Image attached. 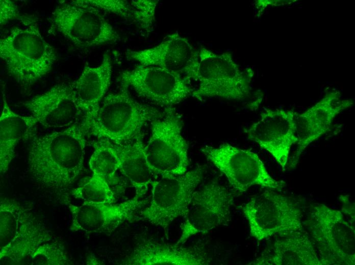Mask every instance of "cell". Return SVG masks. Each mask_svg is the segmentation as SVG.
<instances>
[{"mask_svg":"<svg viewBox=\"0 0 355 265\" xmlns=\"http://www.w3.org/2000/svg\"><path fill=\"white\" fill-rule=\"evenodd\" d=\"M88 134L81 121L34 138L29 148L28 167L35 179L55 191L72 184L83 169Z\"/></svg>","mask_w":355,"mask_h":265,"instance_id":"6da1fadb","label":"cell"},{"mask_svg":"<svg viewBox=\"0 0 355 265\" xmlns=\"http://www.w3.org/2000/svg\"><path fill=\"white\" fill-rule=\"evenodd\" d=\"M201 150L239 193L255 185L278 191L286 186L283 180L274 179L258 154L249 150L225 143L217 146H206Z\"/></svg>","mask_w":355,"mask_h":265,"instance_id":"ba28073f","label":"cell"},{"mask_svg":"<svg viewBox=\"0 0 355 265\" xmlns=\"http://www.w3.org/2000/svg\"><path fill=\"white\" fill-rule=\"evenodd\" d=\"M200 248L160 243L147 240L139 243L122 264L128 265H204L211 262Z\"/></svg>","mask_w":355,"mask_h":265,"instance_id":"d6986e66","label":"cell"},{"mask_svg":"<svg viewBox=\"0 0 355 265\" xmlns=\"http://www.w3.org/2000/svg\"><path fill=\"white\" fill-rule=\"evenodd\" d=\"M17 202L3 198L0 202V248L9 244L17 233L24 214Z\"/></svg>","mask_w":355,"mask_h":265,"instance_id":"484cf974","label":"cell"},{"mask_svg":"<svg viewBox=\"0 0 355 265\" xmlns=\"http://www.w3.org/2000/svg\"><path fill=\"white\" fill-rule=\"evenodd\" d=\"M271 248L248 264L322 265L315 246L305 231L279 235Z\"/></svg>","mask_w":355,"mask_h":265,"instance_id":"ffe728a7","label":"cell"},{"mask_svg":"<svg viewBox=\"0 0 355 265\" xmlns=\"http://www.w3.org/2000/svg\"><path fill=\"white\" fill-rule=\"evenodd\" d=\"M37 124L32 115L24 116L13 112L4 98L0 117V172L4 174L14 157L18 142Z\"/></svg>","mask_w":355,"mask_h":265,"instance_id":"603a6c76","label":"cell"},{"mask_svg":"<svg viewBox=\"0 0 355 265\" xmlns=\"http://www.w3.org/2000/svg\"><path fill=\"white\" fill-rule=\"evenodd\" d=\"M145 203L134 197L117 204L84 201L78 206L69 204L72 216L69 230L109 234L124 222L135 220L138 210Z\"/></svg>","mask_w":355,"mask_h":265,"instance_id":"5bb4252c","label":"cell"},{"mask_svg":"<svg viewBox=\"0 0 355 265\" xmlns=\"http://www.w3.org/2000/svg\"><path fill=\"white\" fill-rule=\"evenodd\" d=\"M93 151L89 161L92 173L100 174L109 183L119 169V157L115 143L98 139L93 143Z\"/></svg>","mask_w":355,"mask_h":265,"instance_id":"cb8c5ba5","label":"cell"},{"mask_svg":"<svg viewBox=\"0 0 355 265\" xmlns=\"http://www.w3.org/2000/svg\"><path fill=\"white\" fill-rule=\"evenodd\" d=\"M19 16L16 4L10 0L0 1V24L4 25Z\"/></svg>","mask_w":355,"mask_h":265,"instance_id":"f546056e","label":"cell"},{"mask_svg":"<svg viewBox=\"0 0 355 265\" xmlns=\"http://www.w3.org/2000/svg\"><path fill=\"white\" fill-rule=\"evenodd\" d=\"M298 114L292 110L265 109L259 120L244 129L247 138L269 153L283 171L286 170L291 148L297 142Z\"/></svg>","mask_w":355,"mask_h":265,"instance_id":"4fadbf2b","label":"cell"},{"mask_svg":"<svg viewBox=\"0 0 355 265\" xmlns=\"http://www.w3.org/2000/svg\"><path fill=\"white\" fill-rule=\"evenodd\" d=\"M72 195L88 202L114 203L116 201L115 194L107 179L96 173H92L86 182L74 189Z\"/></svg>","mask_w":355,"mask_h":265,"instance_id":"d4e9b609","label":"cell"},{"mask_svg":"<svg viewBox=\"0 0 355 265\" xmlns=\"http://www.w3.org/2000/svg\"><path fill=\"white\" fill-rule=\"evenodd\" d=\"M119 171L131 182L136 197L141 199L147 193L153 175L147 163L142 135L132 141L116 144Z\"/></svg>","mask_w":355,"mask_h":265,"instance_id":"44dd1931","label":"cell"},{"mask_svg":"<svg viewBox=\"0 0 355 265\" xmlns=\"http://www.w3.org/2000/svg\"><path fill=\"white\" fill-rule=\"evenodd\" d=\"M112 69L111 58L105 54L98 66L85 65L80 76L72 83L76 101L83 115L81 121L88 130L110 86Z\"/></svg>","mask_w":355,"mask_h":265,"instance_id":"ac0fdd59","label":"cell"},{"mask_svg":"<svg viewBox=\"0 0 355 265\" xmlns=\"http://www.w3.org/2000/svg\"><path fill=\"white\" fill-rule=\"evenodd\" d=\"M310 228L322 265L355 264V230L339 210L323 204L313 207Z\"/></svg>","mask_w":355,"mask_h":265,"instance_id":"52a82bcc","label":"cell"},{"mask_svg":"<svg viewBox=\"0 0 355 265\" xmlns=\"http://www.w3.org/2000/svg\"><path fill=\"white\" fill-rule=\"evenodd\" d=\"M159 1H131L133 17L142 29L149 31L155 21L156 9Z\"/></svg>","mask_w":355,"mask_h":265,"instance_id":"83f0119b","label":"cell"},{"mask_svg":"<svg viewBox=\"0 0 355 265\" xmlns=\"http://www.w3.org/2000/svg\"><path fill=\"white\" fill-rule=\"evenodd\" d=\"M350 99L341 98L338 91L327 92L323 97L303 113L298 114L296 121L297 149L290 168H294L306 148L329 131L335 117L351 107Z\"/></svg>","mask_w":355,"mask_h":265,"instance_id":"e0dca14e","label":"cell"},{"mask_svg":"<svg viewBox=\"0 0 355 265\" xmlns=\"http://www.w3.org/2000/svg\"><path fill=\"white\" fill-rule=\"evenodd\" d=\"M163 113L137 101L132 97L129 87L121 85L118 92L108 94L102 100L88 134L116 144L126 143L141 134L145 124Z\"/></svg>","mask_w":355,"mask_h":265,"instance_id":"3957f363","label":"cell"},{"mask_svg":"<svg viewBox=\"0 0 355 265\" xmlns=\"http://www.w3.org/2000/svg\"><path fill=\"white\" fill-rule=\"evenodd\" d=\"M203 173V168L198 166L181 175L151 181V200L141 211V218L166 232L176 218L187 215Z\"/></svg>","mask_w":355,"mask_h":265,"instance_id":"30bf717a","label":"cell"},{"mask_svg":"<svg viewBox=\"0 0 355 265\" xmlns=\"http://www.w3.org/2000/svg\"><path fill=\"white\" fill-rule=\"evenodd\" d=\"M88 5L120 16L124 18H133L130 1L122 0H81Z\"/></svg>","mask_w":355,"mask_h":265,"instance_id":"f1b7e54d","label":"cell"},{"mask_svg":"<svg viewBox=\"0 0 355 265\" xmlns=\"http://www.w3.org/2000/svg\"><path fill=\"white\" fill-rule=\"evenodd\" d=\"M49 20L52 31L80 47L114 43L121 40L100 11L81 0L60 2Z\"/></svg>","mask_w":355,"mask_h":265,"instance_id":"5b68a950","label":"cell"},{"mask_svg":"<svg viewBox=\"0 0 355 265\" xmlns=\"http://www.w3.org/2000/svg\"><path fill=\"white\" fill-rule=\"evenodd\" d=\"M199 63L193 80L198 82L192 96L199 100L217 97L242 100L250 91V78L242 71L229 52L221 54L201 47Z\"/></svg>","mask_w":355,"mask_h":265,"instance_id":"8992f818","label":"cell"},{"mask_svg":"<svg viewBox=\"0 0 355 265\" xmlns=\"http://www.w3.org/2000/svg\"><path fill=\"white\" fill-rule=\"evenodd\" d=\"M50 242L42 244L34 252L30 257L31 264H71V261L64 247L59 243Z\"/></svg>","mask_w":355,"mask_h":265,"instance_id":"4316f807","label":"cell"},{"mask_svg":"<svg viewBox=\"0 0 355 265\" xmlns=\"http://www.w3.org/2000/svg\"><path fill=\"white\" fill-rule=\"evenodd\" d=\"M128 59L140 65L163 68L193 79L199 63L198 51L178 32L168 35L158 45L140 50H129Z\"/></svg>","mask_w":355,"mask_h":265,"instance_id":"9a60e30c","label":"cell"},{"mask_svg":"<svg viewBox=\"0 0 355 265\" xmlns=\"http://www.w3.org/2000/svg\"><path fill=\"white\" fill-rule=\"evenodd\" d=\"M183 125L174 107L165 108L162 116L151 122L145 154L153 174L161 178L177 176L188 171V145L182 135Z\"/></svg>","mask_w":355,"mask_h":265,"instance_id":"277c9868","label":"cell"},{"mask_svg":"<svg viewBox=\"0 0 355 265\" xmlns=\"http://www.w3.org/2000/svg\"><path fill=\"white\" fill-rule=\"evenodd\" d=\"M23 104L37 123L46 128L68 127L78 122V118L83 115L72 83L58 84Z\"/></svg>","mask_w":355,"mask_h":265,"instance_id":"2e32d148","label":"cell"},{"mask_svg":"<svg viewBox=\"0 0 355 265\" xmlns=\"http://www.w3.org/2000/svg\"><path fill=\"white\" fill-rule=\"evenodd\" d=\"M251 236L258 241L274 234L303 231L300 209L290 198L267 190L250 199L243 207Z\"/></svg>","mask_w":355,"mask_h":265,"instance_id":"9c48e42d","label":"cell"},{"mask_svg":"<svg viewBox=\"0 0 355 265\" xmlns=\"http://www.w3.org/2000/svg\"><path fill=\"white\" fill-rule=\"evenodd\" d=\"M52 240L50 232L24 213L15 237L9 244L1 249V262L19 264L30 257L39 246Z\"/></svg>","mask_w":355,"mask_h":265,"instance_id":"7402d4cb","label":"cell"},{"mask_svg":"<svg viewBox=\"0 0 355 265\" xmlns=\"http://www.w3.org/2000/svg\"><path fill=\"white\" fill-rule=\"evenodd\" d=\"M118 81L139 96L165 108L181 102L194 90L186 76L157 66L139 65L122 72Z\"/></svg>","mask_w":355,"mask_h":265,"instance_id":"8fae6325","label":"cell"},{"mask_svg":"<svg viewBox=\"0 0 355 265\" xmlns=\"http://www.w3.org/2000/svg\"><path fill=\"white\" fill-rule=\"evenodd\" d=\"M0 58L11 76L29 86L50 72L57 54L33 23L24 28L14 26L0 39Z\"/></svg>","mask_w":355,"mask_h":265,"instance_id":"7a4b0ae2","label":"cell"},{"mask_svg":"<svg viewBox=\"0 0 355 265\" xmlns=\"http://www.w3.org/2000/svg\"><path fill=\"white\" fill-rule=\"evenodd\" d=\"M233 201L232 194L214 180L195 191L175 244L182 245L191 236L207 233L227 222Z\"/></svg>","mask_w":355,"mask_h":265,"instance_id":"7c38bea8","label":"cell"}]
</instances>
